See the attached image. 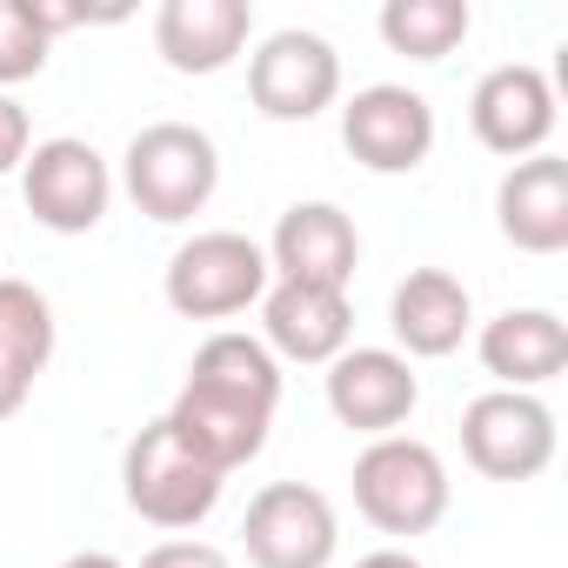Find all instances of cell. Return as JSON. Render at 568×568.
I'll use <instances>...</instances> for the list:
<instances>
[{
  "instance_id": "6da1fadb",
  "label": "cell",
  "mask_w": 568,
  "mask_h": 568,
  "mask_svg": "<svg viewBox=\"0 0 568 568\" xmlns=\"http://www.w3.org/2000/svg\"><path fill=\"white\" fill-rule=\"evenodd\" d=\"M121 187L148 221H194L221 187V148L187 121H154L121 154Z\"/></svg>"
},
{
  "instance_id": "7a4b0ae2",
  "label": "cell",
  "mask_w": 568,
  "mask_h": 568,
  "mask_svg": "<svg viewBox=\"0 0 568 568\" xmlns=\"http://www.w3.org/2000/svg\"><path fill=\"white\" fill-rule=\"evenodd\" d=\"M355 508L382 535H428L448 515V468L415 435H382L355 455Z\"/></svg>"
},
{
  "instance_id": "3957f363",
  "label": "cell",
  "mask_w": 568,
  "mask_h": 568,
  "mask_svg": "<svg viewBox=\"0 0 568 568\" xmlns=\"http://www.w3.org/2000/svg\"><path fill=\"white\" fill-rule=\"evenodd\" d=\"M267 281L274 274H267L261 241H247L234 227H207V234H194V241L174 247L161 288H168L174 315H187V322H227V315H241V308H254L267 295Z\"/></svg>"
},
{
  "instance_id": "277c9868",
  "label": "cell",
  "mask_w": 568,
  "mask_h": 568,
  "mask_svg": "<svg viewBox=\"0 0 568 568\" xmlns=\"http://www.w3.org/2000/svg\"><path fill=\"white\" fill-rule=\"evenodd\" d=\"M221 488H227V475H214L207 462H194V455L168 435V422H148V428L128 442V455H121V495H128V508H134L148 528L181 535V528L207 521L214 501H221Z\"/></svg>"
},
{
  "instance_id": "5b68a950",
  "label": "cell",
  "mask_w": 568,
  "mask_h": 568,
  "mask_svg": "<svg viewBox=\"0 0 568 568\" xmlns=\"http://www.w3.org/2000/svg\"><path fill=\"white\" fill-rule=\"evenodd\" d=\"M462 455L488 481H535L555 462V415L541 395L488 388L462 408Z\"/></svg>"
},
{
  "instance_id": "8992f818",
  "label": "cell",
  "mask_w": 568,
  "mask_h": 568,
  "mask_svg": "<svg viewBox=\"0 0 568 568\" xmlns=\"http://www.w3.org/2000/svg\"><path fill=\"white\" fill-rule=\"evenodd\" d=\"M335 541V501L308 481H267L241 515V548L254 568H328Z\"/></svg>"
},
{
  "instance_id": "52a82bcc",
  "label": "cell",
  "mask_w": 568,
  "mask_h": 568,
  "mask_svg": "<svg viewBox=\"0 0 568 568\" xmlns=\"http://www.w3.org/2000/svg\"><path fill=\"white\" fill-rule=\"evenodd\" d=\"M21 201H28V214L41 227L88 234V227H101V214L114 201V174L94 154V141L54 134V141H34L28 148V161H21Z\"/></svg>"
},
{
  "instance_id": "ba28073f",
  "label": "cell",
  "mask_w": 568,
  "mask_h": 568,
  "mask_svg": "<svg viewBox=\"0 0 568 568\" xmlns=\"http://www.w3.org/2000/svg\"><path fill=\"white\" fill-rule=\"evenodd\" d=\"M342 94V54L308 34V28H281L247 54V101L267 121H315Z\"/></svg>"
},
{
  "instance_id": "9c48e42d",
  "label": "cell",
  "mask_w": 568,
  "mask_h": 568,
  "mask_svg": "<svg viewBox=\"0 0 568 568\" xmlns=\"http://www.w3.org/2000/svg\"><path fill=\"white\" fill-rule=\"evenodd\" d=\"M342 148L368 174H415L435 154V108L415 88L375 81L342 108Z\"/></svg>"
},
{
  "instance_id": "30bf717a",
  "label": "cell",
  "mask_w": 568,
  "mask_h": 568,
  "mask_svg": "<svg viewBox=\"0 0 568 568\" xmlns=\"http://www.w3.org/2000/svg\"><path fill=\"white\" fill-rule=\"evenodd\" d=\"M468 121H475V141L501 161H528V154H548V134H555V88L541 68L528 61H501L475 81L468 94Z\"/></svg>"
},
{
  "instance_id": "8fae6325",
  "label": "cell",
  "mask_w": 568,
  "mask_h": 568,
  "mask_svg": "<svg viewBox=\"0 0 568 568\" xmlns=\"http://www.w3.org/2000/svg\"><path fill=\"white\" fill-rule=\"evenodd\" d=\"M261 254H267L274 281H302V288H342L348 295L355 261H362V234L335 201H295L274 221Z\"/></svg>"
},
{
  "instance_id": "7c38bea8",
  "label": "cell",
  "mask_w": 568,
  "mask_h": 568,
  "mask_svg": "<svg viewBox=\"0 0 568 568\" xmlns=\"http://www.w3.org/2000/svg\"><path fill=\"white\" fill-rule=\"evenodd\" d=\"M261 342L274 362L328 368L355 342V302L342 288H302V281H267L261 295Z\"/></svg>"
},
{
  "instance_id": "4fadbf2b",
  "label": "cell",
  "mask_w": 568,
  "mask_h": 568,
  "mask_svg": "<svg viewBox=\"0 0 568 568\" xmlns=\"http://www.w3.org/2000/svg\"><path fill=\"white\" fill-rule=\"evenodd\" d=\"M415 402H422V375L395 348H348L328 362V408L355 435H375V442L395 435L415 415Z\"/></svg>"
},
{
  "instance_id": "5bb4252c",
  "label": "cell",
  "mask_w": 568,
  "mask_h": 568,
  "mask_svg": "<svg viewBox=\"0 0 568 568\" xmlns=\"http://www.w3.org/2000/svg\"><path fill=\"white\" fill-rule=\"evenodd\" d=\"M247 34H254L247 0H161V14H154V54L174 74H221V68H234Z\"/></svg>"
},
{
  "instance_id": "9a60e30c",
  "label": "cell",
  "mask_w": 568,
  "mask_h": 568,
  "mask_svg": "<svg viewBox=\"0 0 568 568\" xmlns=\"http://www.w3.org/2000/svg\"><path fill=\"white\" fill-rule=\"evenodd\" d=\"M495 227L521 254H561L568 247V161L528 154L495 187Z\"/></svg>"
},
{
  "instance_id": "2e32d148",
  "label": "cell",
  "mask_w": 568,
  "mask_h": 568,
  "mask_svg": "<svg viewBox=\"0 0 568 568\" xmlns=\"http://www.w3.org/2000/svg\"><path fill=\"white\" fill-rule=\"evenodd\" d=\"M161 422H168V435H174L194 462H207L214 475L247 468V462L267 448V428H274V415H261V408H247V402H227V395H207V388H187V382H181V395H174V408H168Z\"/></svg>"
},
{
  "instance_id": "e0dca14e",
  "label": "cell",
  "mask_w": 568,
  "mask_h": 568,
  "mask_svg": "<svg viewBox=\"0 0 568 568\" xmlns=\"http://www.w3.org/2000/svg\"><path fill=\"white\" fill-rule=\"evenodd\" d=\"M388 328H395V355H408V362H442V355H455L462 342H468V328H475V302H468V288L448 274V267H415L402 288H395V302H388Z\"/></svg>"
},
{
  "instance_id": "ac0fdd59",
  "label": "cell",
  "mask_w": 568,
  "mask_h": 568,
  "mask_svg": "<svg viewBox=\"0 0 568 568\" xmlns=\"http://www.w3.org/2000/svg\"><path fill=\"white\" fill-rule=\"evenodd\" d=\"M54 362V308L34 281L0 274V422L21 415L41 368Z\"/></svg>"
},
{
  "instance_id": "d6986e66",
  "label": "cell",
  "mask_w": 568,
  "mask_h": 568,
  "mask_svg": "<svg viewBox=\"0 0 568 568\" xmlns=\"http://www.w3.org/2000/svg\"><path fill=\"white\" fill-rule=\"evenodd\" d=\"M481 368L501 382V388H521L535 395L541 382H555L568 368V322L555 308H508L481 328Z\"/></svg>"
},
{
  "instance_id": "ffe728a7",
  "label": "cell",
  "mask_w": 568,
  "mask_h": 568,
  "mask_svg": "<svg viewBox=\"0 0 568 568\" xmlns=\"http://www.w3.org/2000/svg\"><path fill=\"white\" fill-rule=\"evenodd\" d=\"M187 388H207V395H227V402H247V408L274 415L281 408V362L267 355V342L227 328V335H207L194 348Z\"/></svg>"
},
{
  "instance_id": "44dd1931",
  "label": "cell",
  "mask_w": 568,
  "mask_h": 568,
  "mask_svg": "<svg viewBox=\"0 0 568 568\" xmlns=\"http://www.w3.org/2000/svg\"><path fill=\"white\" fill-rule=\"evenodd\" d=\"M468 0H388L382 8V41L408 61H448L468 41Z\"/></svg>"
},
{
  "instance_id": "7402d4cb",
  "label": "cell",
  "mask_w": 568,
  "mask_h": 568,
  "mask_svg": "<svg viewBox=\"0 0 568 568\" xmlns=\"http://www.w3.org/2000/svg\"><path fill=\"white\" fill-rule=\"evenodd\" d=\"M48 48H54V34L41 28L34 0H0V94L34 81L48 68Z\"/></svg>"
},
{
  "instance_id": "603a6c76",
  "label": "cell",
  "mask_w": 568,
  "mask_h": 568,
  "mask_svg": "<svg viewBox=\"0 0 568 568\" xmlns=\"http://www.w3.org/2000/svg\"><path fill=\"white\" fill-rule=\"evenodd\" d=\"M34 148V128H28V108L14 94H0V174H14Z\"/></svg>"
},
{
  "instance_id": "cb8c5ba5",
  "label": "cell",
  "mask_w": 568,
  "mask_h": 568,
  "mask_svg": "<svg viewBox=\"0 0 568 568\" xmlns=\"http://www.w3.org/2000/svg\"><path fill=\"white\" fill-rule=\"evenodd\" d=\"M141 568H234L214 541H161L141 555Z\"/></svg>"
},
{
  "instance_id": "d4e9b609",
  "label": "cell",
  "mask_w": 568,
  "mask_h": 568,
  "mask_svg": "<svg viewBox=\"0 0 568 568\" xmlns=\"http://www.w3.org/2000/svg\"><path fill=\"white\" fill-rule=\"evenodd\" d=\"M355 568H422V561H415L408 548H375V555H362Z\"/></svg>"
},
{
  "instance_id": "484cf974",
  "label": "cell",
  "mask_w": 568,
  "mask_h": 568,
  "mask_svg": "<svg viewBox=\"0 0 568 568\" xmlns=\"http://www.w3.org/2000/svg\"><path fill=\"white\" fill-rule=\"evenodd\" d=\"M61 568H128V561H114L108 548H81V555H68Z\"/></svg>"
}]
</instances>
